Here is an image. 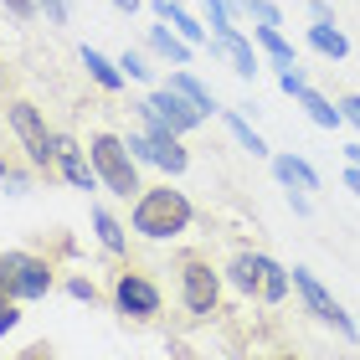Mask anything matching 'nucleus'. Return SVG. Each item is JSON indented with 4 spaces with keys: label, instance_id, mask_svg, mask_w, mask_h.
<instances>
[{
    "label": "nucleus",
    "instance_id": "1",
    "mask_svg": "<svg viewBox=\"0 0 360 360\" xmlns=\"http://www.w3.org/2000/svg\"><path fill=\"white\" fill-rule=\"evenodd\" d=\"M191 201H186V191H170V186H144L134 195V217H129V226H134L139 237H150V242H165V237H180L191 226Z\"/></svg>",
    "mask_w": 360,
    "mask_h": 360
},
{
    "label": "nucleus",
    "instance_id": "9",
    "mask_svg": "<svg viewBox=\"0 0 360 360\" xmlns=\"http://www.w3.org/2000/svg\"><path fill=\"white\" fill-rule=\"evenodd\" d=\"M113 304H119V314H129V319H155L160 314V288L144 273H119L113 278Z\"/></svg>",
    "mask_w": 360,
    "mask_h": 360
},
{
    "label": "nucleus",
    "instance_id": "7",
    "mask_svg": "<svg viewBox=\"0 0 360 360\" xmlns=\"http://www.w3.org/2000/svg\"><path fill=\"white\" fill-rule=\"evenodd\" d=\"M0 268H6L15 299H46V293H52V283H57L52 263H46V257H37V252H0Z\"/></svg>",
    "mask_w": 360,
    "mask_h": 360
},
{
    "label": "nucleus",
    "instance_id": "25",
    "mask_svg": "<svg viewBox=\"0 0 360 360\" xmlns=\"http://www.w3.org/2000/svg\"><path fill=\"white\" fill-rule=\"evenodd\" d=\"M119 68H124V77H150V62H144V52H124Z\"/></svg>",
    "mask_w": 360,
    "mask_h": 360
},
{
    "label": "nucleus",
    "instance_id": "28",
    "mask_svg": "<svg viewBox=\"0 0 360 360\" xmlns=\"http://www.w3.org/2000/svg\"><path fill=\"white\" fill-rule=\"evenodd\" d=\"M340 113H345V119L360 129V93H345V98H340Z\"/></svg>",
    "mask_w": 360,
    "mask_h": 360
},
{
    "label": "nucleus",
    "instance_id": "5",
    "mask_svg": "<svg viewBox=\"0 0 360 360\" xmlns=\"http://www.w3.org/2000/svg\"><path fill=\"white\" fill-rule=\"evenodd\" d=\"M180 304H186L195 319H206V314L221 309V273L211 268L201 252L180 257Z\"/></svg>",
    "mask_w": 360,
    "mask_h": 360
},
{
    "label": "nucleus",
    "instance_id": "14",
    "mask_svg": "<svg viewBox=\"0 0 360 360\" xmlns=\"http://www.w3.org/2000/svg\"><path fill=\"white\" fill-rule=\"evenodd\" d=\"M83 68H88V77L103 93H119L124 88V68H119V62H108L103 52H93V46H83Z\"/></svg>",
    "mask_w": 360,
    "mask_h": 360
},
{
    "label": "nucleus",
    "instance_id": "16",
    "mask_svg": "<svg viewBox=\"0 0 360 360\" xmlns=\"http://www.w3.org/2000/svg\"><path fill=\"white\" fill-rule=\"evenodd\" d=\"M252 37H257V46H263V52L278 62V68H299V62H293V46H288V37H283V31H278V26H252Z\"/></svg>",
    "mask_w": 360,
    "mask_h": 360
},
{
    "label": "nucleus",
    "instance_id": "33",
    "mask_svg": "<svg viewBox=\"0 0 360 360\" xmlns=\"http://www.w3.org/2000/svg\"><path fill=\"white\" fill-rule=\"evenodd\" d=\"M15 360H52L46 350H26V355H15Z\"/></svg>",
    "mask_w": 360,
    "mask_h": 360
},
{
    "label": "nucleus",
    "instance_id": "21",
    "mask_svg": "<svg viewBox=\"0 0 360 360\" xmlns=\"http://www.w3.org/2000/svg\"><path fill=\"white\" fill-rule=\"evenodd\" d=\"M226 129H232V139H237L248 155H268V144H263V139H257L252 129H248V119H242V113H232V108H226Z\"/></svg>",
    "mask_w": 360,
    "mask_h": 360
},
{
    "label": "nucleus",
    "instance_id": "34",
    "mask_svg": "<svg viewBox=\"0 0 360 360\" xmlns=\"http://www.w3.org/2000/svg\"><path fill=\"white\" fill-rule=\"evenodd\" d=\"M0 180H15V170L6 165V160H0Z\"/></svg>",
    "mask_w": 360,
    "mask_h": 360
},
{
    "label": "nucleus",
    "instance_id": "23",
    "mask_svg": "<svg viewBox=\"0 0 360 360\" xmlns=\"http://www.w3.org/2000/svg\"><path fill=\"white\" fill-rule=\"evenodd\" d=\"M201 6H206L211 31H232V6H226V0H201Z\"/></svg>",
    "mask_w": 360,
    "mask_h": 360
},
{
    "label": "nucleus",
    "instance_id": "27",
    "mask_svg": "<svg viewBox=\"0 0 360 360\" xmlns=\"http://www.w3.org/2000/svg\"><path fill=\"white\" fill-rule=\"evenodd\" d=\"M0 6H6L11 15H15V21H31V15H37L41 6H37V0H0Z\"/></svg>",
    "mask_w": 360,
    "mask_h": 360
},
{
    "label": "nucleus",
    "instance_id": "8",
    "mask_svg": "<svg viewBox=\"0 0 360 360\" xmlns=\"http://www.w3.org/2000/svg\"><path fill=\"white\" fill-rule=\"evenodd\" d=\"M52 170L77 191H98V170H93V155H83V144L72 134H52Z\"/></svg>",
    "mask_w": 360,
    "mask_h": 360
},
{
    "label": "nucleus",
    "instance_id": "17",
    "mask_svg": "<svg viewBox=\"0 0 360 360\" xmlns=\"http://www.w3.org/2000/svg\"><path fill=\"white\" fill-rule=\"evenodd\" d=\"M170 88H175V93H186L201 113H217V98H211V88L201 83V77H191L186 68H175V72H170Z\"/></svg>",
    "mask_w": 360,
    "mask_h": 360
},
{
    "label": "nucleus",
    "instance_id": "15",
    "mask_svg": "<svg viewBox=\"0 0 360 360\" xmlns=\"http://www.w3.org/2000/svg\"><path fill=\"white\" fill-rule=\"evenodd\" d=\"M309 46H314V52H324L330 62H340V57H350V41H345V31L340 26H309Z\"/></svg>",
    "mask_w": 360,
    "mask_h": 360
},
{
    "label": "nucleus",
    "instance_id": "29",
    "mask_svg": "<svg viewBox=\"0 0 360 360\" xmlns=\"http://www.w3.org/2000/svg\"><path fill=\"white\" fill-rule=\"evenodd\" d=\"M314 21H319V26H335V15H330V6H324V0H314Z\"/></svg>",
    "mask_w": 360,
    "mask_h": 360
},
{
    "label": "nucleus",
    "instance_id": "12",
    "mask_svg": "<svg viewBox=\"0 0 360 360\" xmlns=\"http://www.w3.org/2000/svg\"><path fill=\"white\" fill-rule=\"evenodd\" d=\"M144 41H150V52H160V57L170 62V68H186L191 52H195V46L180 37L175 26H150V31H144Z\"/></svg>",
    "mask_w": 360,
    "mask_h": 360
},
{
    "label": "nucleus",
    "instance_id": "4",
    "mask_svg": "<svg viewBox=\"0 0 360 360\" xmlns=\"http://www.w3.org/2000/svg\"><path fill=\"white\" fill-rule=\"evenodd\" d=\"M6 124H11V134L21 139V150H26L31 165L52 175V129H46L41 108L31 103V98H11V103H6Z\"/></svg>",
    "mask_w": 360,
    "mask_h": 360
},
{
    "label": "nucleus",
    "instance_id": "24",
    "mask_svg": "<svg viewBox=\"0 0 360 360\" xmlns=\"http://www.w3.org/2000/svg\"><path fill=\"white\" fill-rule=\"evenodd\" d=\"M68 293H72V299H83V304H98V299H103L93 278H68Z\"/></svg>",
    "mask_w": 360,
    "mask_h": 360
},
{
    "label": "nucleus",
    "instance_id": "13",
    "mask_svg": "<svg viewBox=\"0 0 360 360\" xmlns=\"http://www.w3.org/2000/svg\"><path fill=\"white\" fill-rule=\"evenodd\" d=\"M273 175L283 180L288 191H319V170L299 155H273Z\"/></svg>",
    "mask_w": 360,
    "mask_h": 360
},
{
    "label": "nucleus",
    "instance_id": "31",
    "mask_svg": "<svg viewBox=\"0 0 360 360\" xmlns=\"http://www.w3.org/2000/svg\"><path fill=\"white\" fill-rule=\"evenodd\" d=\"M345 160H350V165L360 170V144H345Z\"/></svg>",
    "mask_w": 360,
    "mask_h": 360
},
{
    "label": "nucleus",
    "instance_id": "19",
    "mask_svg": "<svg viewBox=\"0 0 360 360\" xmlns=\"http://www.w3.org/2000/svg\"><path fill=\"white\" fill-rule=\"evenodd\" d=\"M93 226H98V242H103L108 252H124V248H129L124 226H119V217H113L108 206H93Z\"/></svg>",
    "mask_w": 360,
    "mask_h": 360
},
{
    "label": "nucleus",
    "instance_id": "30",
    "mask_svg": "<svg viewBox=\"0 0 360 360\" xmlns=\"http://www.w3.org/2000/svg\"><path fill=\"white\" fill-rule=\"evenodd\" d=\"M345 186H350V191H355V195H360V170H355V165H350V170H345Z\"/></svg>",
    "mask_w": 360,
    "mask_h": 360
},
{
    "label": "nucleus",
    "instance_id": "2",
    "mask_svg": "<svg viewBox=\"0 0 360 360\" xmlns=\"http://www.w3.org/2000/svg\"><path fill=\"white\" fill-rule=\"evenodd\" d=\"M226 278H232L242 293L263 299V304H283V299H288V288H293L288 268H278L268 252H237L232 263H226Z\"/></svg>",
    "mask_w": 360,
    "mask_h": 360
},
{
    "label": "nucleus",
    "instance_id": "26",
    "mask_svg": "<svg viewBox=\"0 0 360 360\" xmlns=\"http://www.w3.org/2000/svg\"><path fill=\"white\" fill-rule=\"evenodd\" d=\"M41 15H46V26H68V0H37Z\"/></svg>",
    "mask_w": 360,
    "mask_h": 360
},
{
    "label": "nucleus",
    "instance_id": "6",
    "mask_svg": "<svg viewBox=\"0 0 360 360\" xmlns=\"http://www.w3.org/2000/svg\"><path fill=\"white\" fill-rule=\"evenodd\" d=\"M288 278H293V288H299V299H304V309H309V314H314L319 324H330V330H335L340 340H355V335H360V330H355V319H350L345 309L335 304V293L324 288V283H319V278L309 273V268H293Z\"/></svg>",
    "mask_w": 360,
    "mask_h": 360
},
{
    "label": "nucleus",
    "instance_id": "22",
    "mask_svg": "<svg viewBox=\"0 0 360 360\" xmlns=\"http://www.w3.org/2000/svg\"><path fill=\"white\" fill-rule=\"evenodd\" d=\"M237 11H248L257 26H283V11H278L273 0H237Z\"/></svg>",
    "mask_w": 360,
    "mask_h": 360
},
{
    "label": "nucleus",
    "instance_id": "35",
    "mask_svg": "<svg viewBox=\"0 0 360 360\" xmlns=\"http://www.w3.org/2000/svg\"><path fill=\"white\" fill-rule=\"evenodd\" d=\"M0 88H6V62H0Z\"/></svg>",
    "mask_w": 360,
    "mask_h": 360
},
{
    "label": "nucleus",
    "instance_id": "3",
    "mask_svg": "<svg viewBox=\"0 0 360 360\" xmlns=\"http://www.w3.org/2000/svg\"><path fill=\"white\" fill-rule=\"evenodd\" d=\"M88 155H93V170H98V180L113 191V195H139L144 186H139V160L129 155V144L119 139V134H93V144H88Z\"/></svg>",
    "mask_w": 360,
    "mask_h": 360
},
{
    "label": "nucleus",
    "instance_id": "36",
    "mask_svg": "<svg viewBox=\"0 0 360 360\" xmlns=\"http://www.w3.org/2000/svg\"><path fill=\"white\" fill-rule=\"evenodd\" d=\"M273 360H299V355H273Z\"/></svg>",
    "mask_w": 360,
    "mask_h": 360
},
{
    "label": "nucleus",
    "instance_id": "20",
    "mask_svg": "<svg viewBox=\"0 0 360 360\" xmlns=\"http://www.w3.org/2000/svg\"><path fill=\"white\" fill-rule=\"evenodd\" d=\"M15 288H11V278H6V268H0V335H11L15 324H21V314H15Z\"/></svg>",
    "mask_w": 360,
    "mask_h": 360
},
{
    "label": "nucleus",
    "instance_id": "11",
    "mask_svg": "<svg viewBox=\"0 0 360 360\" xmlns=\"http://www.w3.org/2000/svg\"><path fill=\"white\" fill-rule=\"evenodd\" d=\"M211 52L232 62L237 77H257V52H252L248 37H237V26H232V31H211Z\"/></svg>",
    "mask_w": 360,
    "mask_h": 360
},
{
    "label": "nucleus",
    "instance_id": "18",
    "mask_svg": "<svg viewBox=\"0 0 360 360\" xmlns=\"http://www.w3.org/2000/svg\"><path fill=\"white\" fill-rule=\"evenodd\" d=\"M293 98H299V103L309 108V119H314L319 129H335L340 119H345V113H340V103H330V98L314 93V88H304V93H293Z\"/></svg>",
    "mask_w": 360,
    "mask_h": 360
},
{
    "label": "nucleus",
    "instance_id": "10",
    "mask_svg": "<svg viewBox=\"0 0 360 360\" xmlns=\"http://www.w3.org/2000/svg\"><path fill=\"white\" fill-rule=\"evenodd\" d=\"M144 103H150V108L160 113V124H170L175 134H191V129H201V124H206V113L195 108L186 93H175L170 83H165V88H155L150 98H144Z\"/></svg>",
    "mask_w": 360,
    "mask_h": 360
},
{
    "label": "nucleus",
    "instance_id": "32",
    "mask_svg": "<svg viewBox=\"0 0 360 360\" xmlns=\"http://www.w3.org/2000/svg\"><path fill=\"white\" fill-rule=\"evenodd\" d=\"M113 6H119L124 15H134V11H139V0H113Z\"/></svg>",
    "mask_w": 360,
    "mask_h": 360
}]
</instances>
